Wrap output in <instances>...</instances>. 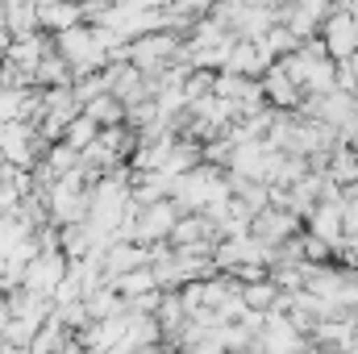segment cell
<instances>
[{
  "instance_id": "obj_8",
  "label": "cell",
  "mask_w": 358,
  "mask_h": 354,
  "mask_svg": "<svg viewBox=\"0 0 358 354\" xmlns=\"http://www.w3.org/2000/svg\"><path fill=\"white\" fill-rule=\"evenodd\" d=\"M296 46H300V38H296V34H292L283 21H275L267 34L259 38V50L267 55V63H279V59H283V55H292Z\"/></svg>"
},
{
  "instance_id": "obj_11",
  "label": "cell",
  "mask_w": 358,
  "mask_h": 354,
  "mask_svg": "<svg viewBox=\"0 0 358 354\" xmlns=\"http://www.w3.org/2000/svg\"><path fill=\"white\" fill-rule=\"evenodd\" d=\"M96 138H100V121H92L88 113H80V117L67 125V134H63V142H71L76 150H88Z\"/></svg>"
},
{
  "instance_id": "obj_4",
  "label": "cell",
  "mask_w": 358,
  "mask_h": 354,
  "mask_svg": "<svg viewBox=\"0 0 358 354\" xmlns=\"http://www.w3.org/2000/svg\"><path fill=\"white\" fill-rule=\"evenodd\" d=\"M263 92H267V104H275V108H300L304 104V96L308 92L300 88L287 71H283V63H271L267 71H263Z\"/></svg>"
},
{
  "instance_id": "obj_3",
  "label": "cell",
  "mask_w": 358,
  "mask_h": 354,
  "mask_svg": "<svg viewBox=\"0 0 358 354\" xmlns=\"http://www.w3.org/2000/svg\"><path fill=\"white\" fill-rule=\"evenodd\" d=\"M179 217H183V208H179L176 196H163V200L146 204V208H142V217H138V242H159V238H171V229H176Z\"/></svg>"
},
{
  "instance_id": "obj_10",
  "label": "cell",
  "mask_w": 358,
  "mask_h": 354,
  "mask_svg": "<svg viewBox=\"0 0 358 354\" xmlns=\"http://www.w3.org/2000/svg\"><path fill=\"white\" fill-rule=\"evenodd\" d=\"M108 283H117V292H121V296H142V292L159 288L155 267H134V271H121V275H113Z\"/></svg>"
},
{
  "instance_id": "obj_6",
  "label": "cell",
  "mask_w": 358,
  "mask_h": 354,
  "mask_svg": "<svg viewBox=\"0 0 358 354\" xmlns=\"http://www.w3.org/2000/svg\"><path fill=\"white\" fill-rule=\"evenodd\" d=\"M38 13H42V29H46V34H63V29L88 21L80 0H50V4H42Z\"/></svg>"
},
{
  "instance_id": "obj_5",
  "label": "cell",
  "mask_w": 358,
  "mask_h": 354,
  "mask_svg": "<svg viewBox=\"0 0 358 354\" xmlns=\"http://www.w3.org/2000/svg\"><path fill=\"white\" fill-rule=\"evenodd\" d=\"M229 71H238V76H250V80H263V71H267V55L259 50V42L255 38H238L234 42V50H229V63H225Z\"/></svg>"
},
{
  "instance_id": "obj_9",
  "label": "cell",
  "mask_w": 358,
  "mask_h": 354,
  "mask_svg": "<svg viewBox=\"0 0 358 354\" xmlns=\"http://www.w3.org/2000/svg\"><path fill=\"white\" fill-rule=\"evenodd\" d=\"M8 29H13V38H21V34H38V29H42L38 0H8Z\"/></svg>"
},
{
  "instance_id": "obj_7",
  "label": "cell",
  "mask_w": 358,
  "mask_h": 354,
  "mask_svg": "<svg viewBox=\"0 0 358 354\" xmlns=\"http://www.w3.org/2000/svg\"><path fill=\"white\" fill-rule=\"evenodd\" d=\"M84 113H88L92 121H100V129H104V125H121L129 117V104L108 88V92H100V96H92L88 104H84Z\"/></svg>"
},
{
  "instance_id": "obj_2",
  "label": "cell",
  "mask_w": 358,
  "mask_h": 354,
  "mask_svg": "<svg viewBox=\"0 0 358 354\" xmlns=\"http://www.w3.org/2000/svg\"><path fill=\"white\" fill-rule=\"evenodd\" d=\"M67 271H71V259H67L63 250H42L38 259H29V267H25V283H21V288H29V292L55 300V288L67 279Z\"/></svg>"
},
{
  "instance_id": "obj_1",
  "label": "cell",
  "mask_w": 358,
  "mask_h": 354,
  "mask_svg": "<svg viewBox=\"0 0 358 354\" xmlns=\"http://www.w3.org/2000/svg\"><path fill=\"white\" fill-rule=\"evenodd\" d=\"M321 38H325V50L329 59H355L358 55V17L350 8H329L325 21H321Z\"/></svg>"
}]
</instances>
